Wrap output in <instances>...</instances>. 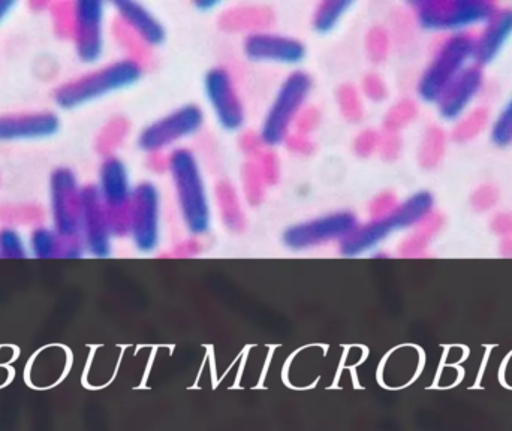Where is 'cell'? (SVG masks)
Listing matches in <instances>:
<instances>
[{
  "label": "cell",
  "mask_w": 512,
  "mask_h": 431,
  "mask_svg": "<svg viewBox=\"0 0 512 431\" xmlns=\"http://www.w3.org/2000/svg\"><path fill=\"white\" fill-rule=\"evenodd\" d=\"M81 234L90 253L96 256L110 255L113 232L98 188L93 186L81 191Z\"/></svg>",
  "instance_id": "cell-14"
},
{
  "label": "cell",
  "mask_w": 512,
  "mask_h": 431,
  "mask_svg": "<svg viewBox=\"0 0 512 431\" xmlns=\"http://www.w3.org/2000/svg\"><path fill=\"white\" fill-rule=\"evenodd\" d=\"M245 54L255 62L300 63L306 48L297 39L270 33H254L245 41Z\"/></svg>",
  "instance_id": "cell-15"
},
{
  "label": "cell",
  "mask_w": 512,
  "mask_h": 431,
  "mask_svg": "<svg viewBox=\"0 0 512 431\" xmlns=\"http://www.w3.org/2000/svg\"><path fill=\"white\" fill-rule=\"evenodd\" d=\"M481 84H483V74L478 66L463 69L439 99L442 116L447 120L459 117L474 96L480 92Z\"/></svg>",
  "instance_id": "cell-17"
},
{
  "label": "cell",
  "mask_w": 512,
  "mask_h": 431,
  "mask_svg": "<svg viewBox=\"0 0 512 431\" xmlns=\"http://www.w3.org/2000/svg\"><path fill=\"white\" fill-rule=\"evenodd\" d=\"M433 197L427 192H420L406 200L400 206L391 209L387 215L373 219L366 225L357 226L354 232L340 243L343 255L357 256L366 250L372 249L376 244L399 229L409 228L423 222L432 212Z\"/></svg>",
  "instance_id": "cell-2"
},
{
  "label": "cell",
  "mask_w": 512,
  "mask_h": 431,
  "mask_svg": "<svg viewBox=\"0 0 512 431\" xmlns=\"http://www.w3.org/2000/svg\"><path fill=\"white\" fill-rule=\"evenodd\" d=\"M495 200V191H493L492 188H483L480 189V192H477V194H475L474 204L475 206L478 207V209L486 210L489 209V207L493 206Z\"/></svg>",
  "instance_id": "cell-25"
},
{
  "label": "cell",
  "mask_w": 512,
  "mask_h": 431,
  "mask_svg": "<svg viewBox=\"0 0 512 431\" xmlns=\"http://www.w3.org/2000/svg\"><path fill=\"white\" fill-rule=\"evenodd\" d=\"M475 42L477 39L471 35L451 36L444 42L418 84V93L424 101L441 99L454 78L465 69L466 62L475 56Z\"/></svg>",
  "instance_id": "cell-4"
},
{
  "label": "cell",
  "mask_w": 512,
  "mask_h": 431,
  "mask_svg": "<svg viewBox=\"0 0 512 431\" xmlns=\"http://www.w3.org/2000/svg\"><path fill=\"white\" fill-rule=\"evenodd\" d=\"M122 20L143 39L146 44L159 45L165 41V29L162 24L144 8L140 3L123 2L114 3Z\"/></svg>",
  "instance_id": "cell-19"
},
{
  "label": "cell",
  "mask_w": 512,
  "mask_h": 431,
  "mask_svg": "<svg viewBox=\"0 0 512 431\" xmlns=\"http://www.w3.org/2000/svg\"><path fill=\"white\" fill-rule=\"evenodd\" d=\"M0 255L6 256V258L26 256L23 238L14 229L5 228L0 231Z\"/></svg>",
  "instance_id": "cell-23"
},
{
  "label": "cell",
  "mask_w": 512,
  "mask_h": 431,
  "mask_svg": "<svg viewBox=\"0 0 512 431\" xmlns=\"http://www.w3.org/2000/svg\"><path fill=\"white\" fill-rule=\"evenodd\" d=\"M183 222L191 234H206L210 228V206L206 185L194 153L174 150L168 162Z\"/></svg>",
  "instance_id": "cell-1"
},
{
  "label": "cell",
  "mask_w": 512,
  "mask_h": 431,
  "mask_svg": "<svg viewBox=\"0 0 512 431\" xmlns=\"http://www.w3.org/2000/svg\"><path fill=\"white\" fill-rule=\"evenodd\" d=\"M218 5V3L215 2H204V3H197L198 8H213V6Z\"/></svg>",
  "instance_id": "cell-28"
},
{
  "label": "cell",
  "mask_w": 512,
  "mask_h": 431,
  "mask_svg": "<svg viewBox=\"0 0 512 431\" xmlns=\"http://www.w3.org/2000/svg\"><path fill=\"white\" fill-rule=\"evenodd\" d=\"M159 222H161V198L158 189L150 183H141L132 192L129 232L135 247L141 253L153 252L159 243Z\"/></svg>",
  "instance_id": "cell-9"
},
{
  "label": "cell",
  "mask_w": 512,
  "mask_h": 431,
  "mask_svg": "<svg viewBox=\"0 0 512 431\" xmlns=\"http://www.w3.org/2000/svg\"><path fill=\"white\" fill-rule=\"evenodd\" d=\"M310 89L312 80L304 72H294L286 78L262 123V143L274 147L285 141L295 116L309 96Z\"/></svg>",
  "instance_id": "cell-5"
},
{
  "label": "cell",
  "mask_w": 512,
  "mask_h": 431,
  "mask_svg": "<svg viewBox=\"0 0 512 431\" xmlns=\"http://www.w3.org/2000/svg\"><path fill=\"white\" fill-rule=\"evenodd\" d=\"M51 207L54 231L71 240L81 232V191L72 171L66 168L54 171L51 177Z\"/></svg>",
  "instance_id": "cell-10"
},
{
  "label": "cell",
  "mask_w": 512,
  "mask_h": 431,
  "mask_svg": "<svg viewBox=\"0 0 512 431\" xmlns=\"http://www.w3.org/2000/svg\"><path fill=\"white\" fill-rule=\"evenodd\" d=\"M60 240H63L56 231L48 228H38L32 232L30 237V246H32L33 255L39 258H51L59 255Z\"/></svg>",
  "instance_id": "cell-20"
},
{
  "label": "cell",
  "mask_w": 512,
  "mask_h": 431,
  "mask_svg": "<svg viewBox=\"0 0 512 431\" xmlns=\"http://www.w3.org/2000/svg\"><path fill=\"white\" fill-rule=\"evenodd\" d=\"M357 226L358 220L354 213H331L291 226L283 232L282 240L291 250H306L328 241H343L357 229Z\"/></svg>",
  "instance_id": "cell-7"
},
{
  "label": "cell",
  "mask_w": 512,
  "mask_h": 431,
  "mask_svg": "<svg viewBox=\"0 0 512 431\" xmlns=\"http://www.w3.org/2000/svg\"><path fill=\"white\" fill-rule=\"evenodd\" d=\"M351 2H345V0H339V2H324L319 5L318 11L315 14V21L313 26L318 32L327 33L336 27L339 18L345 14L346 9L351 6Z\"/></svg>",
  "instance_id": "cell-21"
},
{
  "label": "cell",
  "mask_w": 512,
  "mask_h": 431,
  "mask_svg": "<svg viewBox=\"0 0 512 431\" xmlns=\"http://www.w3.org/2000/svg\"><path fill=\"white\" fill-rule=\"evenodd\" d=\"M487 114L484 110H477L474 113L469 114L465 120L457 125L456 131H454L453 138L459 143L462 141L471 140L475 135L480 134L481 129L486 126Z\"/></svg>",
  "instance_id": "cell-22"
},
{
  "label": "cell",
  "mask_w": 512,
  "mask_h": 431,
  "mask_svg": "<svg viewBox=\"0 0 512 431\" xmlns=\"http://www.w3.org/2000/svg\"><path fill=\"white\" fill-rule=\"evenodd\" d=\"M207 99L212 104L218 122L227 131H237L245 123V110L237 95L233 78L224 68L212 69L204 81Z\"/></svg>",
  "instance_id": "cell-12"
},
{
  "label": "cell",
  "mask_w": 512,
  "mask_h": 431,
  "mask_svg": "<svg viewBox=\"0 0 512 431\" xmlns=\"http://www.w3.org/2000/svg\"><path fill=\"white\" fill-rule=\"evenodd\" d=\"M512 33V11H498L489 21L480 38L475 42L474 59L478 63H489L501 50Z\"/></svg>",
  "instance_id": "cell-18"
},
{
  "label": "cell",
  "mask_w": 512,
  "mask_h": 431,
  "mask_svg": "<svg viewBox=\"0 0 512 431\" xmlns=\"http://www.w3.org/2000/svg\"><path fill=\"white\" fill-rule=\"evenodd\" d=\"M492 138L495 144L505 147L512 143V99L510 104L502 111L499 119L493 126Z\"/></svg>",
  "instance_id": "cell-24"
},
{
  "label": "cell",
  "mask_w": 512,
  "mask_h": 431,
  "mask_svg": "<svg viewBox=\"0 0 512 431\" xmlns=\"http://www.w3.org/2000/svg\"><path fill=\"white\" fill-rule=\"evenodd\" d=\"M59 128V119L53 113L11 114L0 117V141L53 137Z\"/></svg>",
  "instance_id": "cell-16"
},
{
  "label": "cell",
  "mask_w": 512,
  "mask_h": 431,
  "mask_svg": "<svg viewBox=\"0 0 512 431\" xmlns=\"http://www.w3.org/2000/svg\"><path fill=\"white\" fill-rule=\"evenodd\" d=\"M75 48L81 62L95 63L102 56L104 38V3L96 0H83L75 3Z\"/></svg>",
  "instance_id": "cell-13"
},
{
  "label": "cell",
  "mask_w": 512,
  "mask_h": 431,
  "mask_svg": "<svg viewBox=\"0 0 512 431\" xmlns=\"http://www.w3.org/2000/svg\"><path fill=\"white\" fill-rule=\"evenodd\" d=\"M143 69L135 60H120L60 87L56 104L63 110L80 107L114 90L125 89L140 80Z\"/></svg>",
  "instance_id": "cell-3"
},
{
  "label": "cell",
  "mask_w": 512,
  "mask_h": 431,
  "mask_svg": "<svg viewBox=\"0 0 512 431\" xmlns=\"http://www.w3.org/2000/svg\"><path fill=\"white\" fill-rule=\"evenodd\" d=\"M99 195L107 210L113 234H126L129 231L132 191L129 188L128 171L122 161L107 159L99 173Z\"/></svg>",
  "instance_id": "cell-6"
},
{
  "label": "cell",
  "mask_w": 512,
  "mask_h": 431,
  "mask_svg": "<svg viewBox=\"0 0 512 431\" xmlns=\"http://www.w3.org/2000/svg\"><path fill=\"white\" fill-rule=\"evenodd\" d=\"M496 229L499 232H511L512 231V219L508 216H499L495 222Z\"/></svg>",
  "instance_id": "cell-26"
},
{
  "label": "cell",
  "mask_w": 512,
  "mask_h": 431,
  "mask_svg": "<svg viewBox=\"0 0 512 431\" xmlns=\"http://www.w3.org/2000/svg\"><path fill=\"white\" fill-rule=\"evenodd\" d=\"M498 12L489 2H429L418 5V20L426 29H463L487 23Z\"/></svg>",
  "instance_id": "cell-8"
},
{
  "label": "cell",
  "mask_w": 512,
  "mask_h": 431,
  "mask_svg": "<svg viewBox=\"0 0 512 431\" xmlns=\"http://www.w3.org/2000/svg\"><path fill=\"white\" fill-rule=\"evenodd\" d=\"M204 114L197 105H186L158 120L141 132L138 146L144 152H159L182 138L191 137L200 131Z\"/></svg>",
  "instance_id": "cell-11"
},
{
  "label": "cell",
  "mask_w": 512,
  "mask_h": 431,
  "mask_svg": "<svg viewBox=\"0 0 512 431\" xmlns=\"http://www.w3.org/2000/svg\"><path fill=\"white\" fill-rule=\"evenodd\" d=\"M14 8V2H6V0H0V23H2L3 18L11 12V9Z\"/></svg>",
  "instance_id": "cell-27"
}]
</instances>
